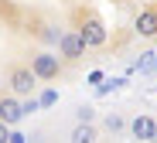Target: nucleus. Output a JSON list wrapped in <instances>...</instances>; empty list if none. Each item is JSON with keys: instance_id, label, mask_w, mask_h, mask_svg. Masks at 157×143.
I'll use <instances>...</instances> for the list:
<instances>
[{"instance_id": "obj_3", "label": "nucleus", "mask_w": 157, "mask_h": 143, "mask_svg": "<svg viewBox=\"0 0 157 143\" xmlns=\"http://www.w3.org/2000/svg\"><path fill=\"white\" fill-rule=\"evenodd\" d=\"M28 65H31V72H34L38 82H55V78L62 75V58L51 55V51H34Z\"/></svg>"}, {"instance_id": "obj_9", "label": "nucleus", "mask_w": 157, "mask_h": 143, "mask_svg": "<svg viewBox=\"0 0 157 143\" xmlns=\"http://www.w3.org/2000/svg\"><path fill=\"white\" fill-rule=\"evenodd\" d=\"M102 130H106V133H113V136H116V133H123V130H126V119L120 116V112H109V116L102 119Z\"/></svg>"}, {"instance_id": "obj_2", "label": "nucleus", "mask_w": 157, "mask_h": 143, "mask_svg": "<svg viewBox=\"0 0 157 143\" xmlns=\"http://www.w3.org/2000/svg\"><path fill=\"white\" fill-rule=\"evenodd\" d=\"M7 89H10V96H17V99L34 96L38 78H34L31 65H10V68H7Z\"/></svg>"}, {"instance_id": "obj_10", "label": "nucleus", "mask_w": 157, "mask_h": 143, "mask_svg": "<svg viewBox=\"0 0 157 143\" xmlns=\"http://www.w3.org/2000/svg\"><path fill=\"white\" fill-rule=\"evenodd\" d=\"M75 123H96V109H89V106H82L75 112Z\"/></svg>"}, {"instance_id": "obj_8", "label": "nucleus", "mask_w": 157, "mask_h": 143, "mask_svg": "<svg viewBox=\"0 0 157 143\" xmlns=\"http://www.w3.org/2000/svg\"><path fill=\"white\" fill-rule=\"evenodd\" d=\"M68 143H99V126L96 123H75L68 133Z\"/></svg>"}, {"instance_id": "obj_1", "label": "nucleus", "mask_w": 157, "mask_h": 143, "mask_svg": "<svg viewBox=\"0 0 157 143\" xmlns=\"http://www.w3.org/2000/svg\"><path fill=\"white\" fill-rule=\"evenodd\" d=\"M78 38L86 41V48H102L109 41V31H106V21H102L96 10H86L82 17H78Z\"/></svg>"}, {"instance_id": "obj_7", "label": "nucleus", "mask_w": 157, "mask_h": 143, "mask_svg": "<svg viewBox=\"0 0 157 143\" xmlns=\"http://www.w3.org/2000/svg\"><path fill=\"white\" fill-rule=\"evenodd\" d=\"M24 119V109H21V99L17 96H0V123H7V126H17Z\"/></svg>"}, {"instance_id": "obj_11", "label": "nucleus", "mask_w": 157, "mask_h": 143, "mask_svg": "<svg viewBox=\"0 0 157 143\" xmlns=\"http://www.w3.org/2000/svg\"><path fill=\"white\" fill-rule=\"evenodd\" d=\"M0 143H10V126L0 123Z\"/></svg>"}, {"instance_id": "obj_13", "label": "nucleus", "mask_w": 157, "mask_h": 143, "mask_svg": "<svg viewBox=\"0 0 157 143\" xmlns=\"http://www.w3.org/2000/svg\"><path fill=\"white\" fill-rule=\"evenodd\" d=\"M10 143H24V133H10Z\"/></svg>"}, {"instance_id": "obj_12", "label": "nucleus", "mask_w": 157, "mask_h": 143, "mask_svg": "<svg viewBox=\"0 0 157 143\" xmlns=\"http://www.w3.org/2000/svg\"><path fill=\"white\" fill-rule=\"evenodd\" d=\"M55 99H58V92H44V96H41L38 102H41V106H51V102H55Z\"/></svg>"}, {"instance_id": "obj_4", "label": "nucleus", "mask_w": 157, "mask_h": 143, "mask_svg": "<svg viewBox=\"0 0 157 143\" xmlns=\"http://www.w3.org/2000/svg\"><path fill=\"white\" fill-rule=\"evenodd\" d=\"M86 41L78 38V31H65V34H58V58L62 62H82L86 58Z\"/></svg>"}, {"instance_id": "obj_5", "label": "nucleus", "mask_w": 157, "mask_h": 143, "mask_svg": "<svg viewBox=\"0 0 157 143\" xmlns=\"http://www.w3.org/2000/svg\"><path fill=\"white\" fill-rule=\"evenodd\" d=\"M126 126H130V136L140 140V143H154L157 140V119L154 116H133Z\"/></svg>"}, {"instance_id": "obj_6", "label": "nucleus", "mask_w": 157, "mask_h": 143, "mask_svg": "<svg viewBox=\"0 0 157 143\" xmlns=\"http://www.w3.org/2000/svg\"><path fill=\"white\" fill-rule=\"evenodd\" d=\"M133 31H137V38H157V4L144 7L133 17Z\"/></svg>"}]
</instances>
